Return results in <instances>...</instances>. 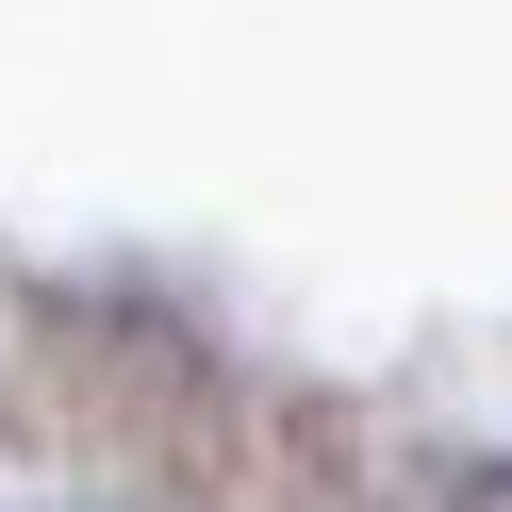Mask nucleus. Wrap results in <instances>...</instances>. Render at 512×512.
<instances>
[{"mask_svg": "<svg viewBox=\"0 0 512 512\" xmlns=\"http://www.w3.org/2000/svg\"><path fill=\"white\" fill-rule=\"evenodd\" d=\"M496 512H512V496H496Z\"/></svg>", "mask_w": 512, "mask_h": 512, "instance_id": "1", "label": "nucleus"}]
</instances>
